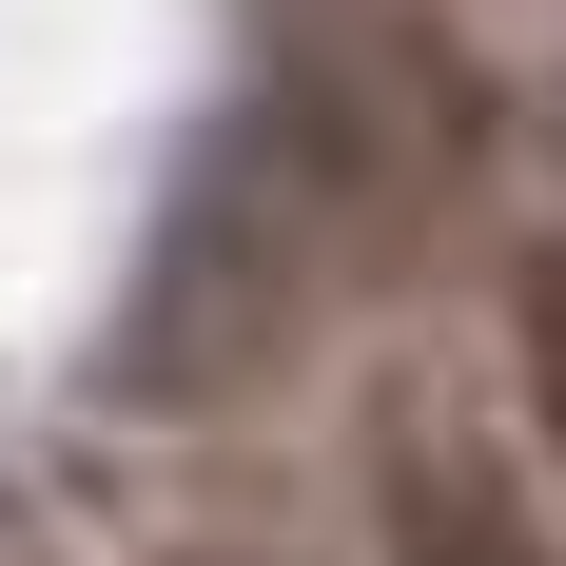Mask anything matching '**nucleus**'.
Listing matches in <instances>:
<instances>
[{
    "mask_svg": "<svg viewBox=\"0 0 566 566\" xmlns=\"http://www.w3.org/2000/svg\"><path fill=\"white\" fill-rule=\"evenodd\" d=\"M509 352H527V430L566 450V234H547V254L509 274Z\"/></svg>",
    "mask_w": 566,
    "mask_h": 566,
    "instance_id": "f03ea898",
    "label": "nucleus"
},
{
    "mask_svg": "<svg viewBox=\"0 0 566 566\" xmlns=\"http://www.w3.org/2000/svg\"><path fill=\"white\" fill-rule=\"evenodd\" d=\"M196 566H254V547H196Z\"/></svg>",
    "mask_w": 566,
    "mask_h": 566,
    "instance_id": "7ed1b4c3",
    "label": "nucleus"
},
{
    "mask_svg": "<svg viewBox=\"0 0 566 566\" xmlns=\"http://www.w3.org/2000/svg\"><path fill=\"white\" fill-rule=\"evenodd\" d=\"M391 566H566V547H547L469 450H410V469H391Z\"/></svg>",
    "mask_w": 566,
    "mask_h": 566,
    "instance_id": "f257e3e1",
    "label": "nucleus"
}]
</instances>
